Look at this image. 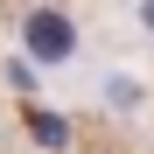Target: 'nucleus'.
<instances>
[{
  "label": "nucleus",
  "instance_id": "nucleus-2",
  "mask_svg": "<svg viewBox=\"0 0 154 154\" xmlns=\"http://www.w3.org/2000/svg\"><path fill=\"white\" fill-rule=\"evenodd\" d=\"M140 14H147V28H154V0H147V7H140Z\"/></svg>",
  "mask_w": 154,
  "mask_h": 154
},
{
  "label": "nucleus",
  "instance_id": "nucleus-1",
  "mask_svg": "<svg viewBox=\"0 0 154 154\" xmlns=\"http://www.w3.org/2000/svg\"><path fill=\"white\" fill-rule=\"evenodd\" d=\"M28 49H35L42 63H63L70 49H77V28H70L56 7H35V14H28Z\"/></svg>",
  "mask_w": 154,
  "mask_h": 154
}]
</instances>
